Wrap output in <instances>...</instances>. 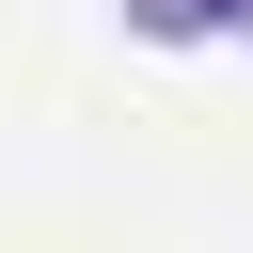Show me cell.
Wrapping results in <instances>:
<instances>
[{
	"mask_svg": "<svg viewBox=\"0 0 253 253\" xmlns=\"http://www.w3.org/2000/svg\"><path fill=\"white\" fill-rule=\"evenodd\" d=\"M142 47H253V0H126Z\"/></svg>",
	"mask_w": 253,
	"mask_h": 253,
	"instance_id": "cell-1",
	"label": "cell"
}]
</instances>
